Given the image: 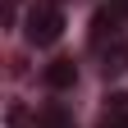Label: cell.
Returning <instances> with one entry per match:
<instances>
[{
  "instance_id": "cell-1",
  "label": "cell",
  "mask_w": 128,
  "mask_h": 128,
  "mask_svg": "<svg viewBox=\"0 0 128 128\" xmlns=\"http://www.w3.org/2000/svg\"><path fill=\"white\" fill-rule=\"evenodd\" d=\"M60 32H64V9L37 0V5L28 9V18H23V37H28L32 46H55Z\"/></svg>"
},
{
  "instance_id": "cell-2",
  "label": "cell",
  "mask_w": 128,
  "mask_h": 128,
  "mask_svg": "<svg viewBox=\"0 0 128 128\" xmlns=\"http://www.w3.org/2000/svg\"><path fill=\"white\" fill-rule=\"evenodd\" d=\"M119 37H124V18H119L114 9H101V14L92 18V37H87V41H92V50L101 55L105 46H114Z\"/></svg>"
},
{
  "instance_id": "cell-3",
  "label": "cell",
  "mask_w": 128,
  "mask_h": 128,
  "mask_svg": "<svg viewBox=\"0 0 128 128\" xmlns=\"http://www.w3.org/2000/svg\"><path fill=\"white\" fill-rule=\"evenodd\" d=\"M32 128H78V114L64 101H46V105L32 110Z\"/></svg>"
},
{
  "instance_id": "cell-4",
  "label": "cell",
  "mask_w": 128,
  "mask_h": 128,
  "mask_svg": "<svg viewBox=\"0 0 128 128\" xmlns=\"http://www.w3.org/2000/svg\"><path fill=\"white\" fill-rule=\"evenodd\" d=\"M96 128H128V92H110L105 101H101Z\"/></svg>"
},
{
  "instance_id": "cell-5",
  "label": "cell",
  "mask_w": 128,
  "mask_h": 128,
  "mask_svg": "<svg viewBox=\"0 0 128 128\" xmlns=\"http://www.w3.org/2000/svg\"><path fill=\"white\" fill-rule=\"evenodd\" d=\"M101 73H105V78L128 73V37H119L114 46H105V50H101Z\"/></svg>"
},
{
  "instance_id": "cell-6",
  "label": "cell",
  "mask_w": 128,
  "mask_h": 128,
  "mask_svg": "<svg viewBox=\"0 0 128 128\" xmlns=\"http://www.w3.org/2000/svg\"><path fill=\"white\" fill-rule=\"evenodd\" d=\"M41 78H46V87L64 92V87H73V82H78V64H73V60H50Z\"/></svg>"
},
{
  "instance_id": "cell-7",
  "label": "cell",
  "mask_w": 128,
  "mask_h": 128,
  "mask_svg": "<svg viewBox=\"0 0 128 128\" xmlns=\"http://www.w3.org/2000/svg\"><path fill=\"white\" fill-rule=\"evenodd\" d=\"M5 124H9V128H32V114H28L23 105H9V114H5Z\"/></svg>"
},
{
  "instance_id": "cell-8",
  "label": "cell",
  "mask_w": 128,
  "mask_h": 128,
  "mask_svg": "<svg viewBox=\"0 0 128 128\" xmlns=\"http://www.w3.org/2000/svg\"><path fill=\"white\" fill-rule=\"evenodd\" d=\"M14 14H18V0H5V18L14 23Z\"/></svg>"
},
{
  "instance_id": "cell-9",
  "label": "cell",
  "mask_w": 128,
  "mask_h": 128,
  "mask_svg": "<svg viewBox=\"0 0 128 128\" xmlns=\"http://www.w3.org/2000/svg\"><path fill=\"white\" fill-rule=\"evenodd\" d=\"M46 5H64V0H46Z\"/></svg>"
}]
</instances>
